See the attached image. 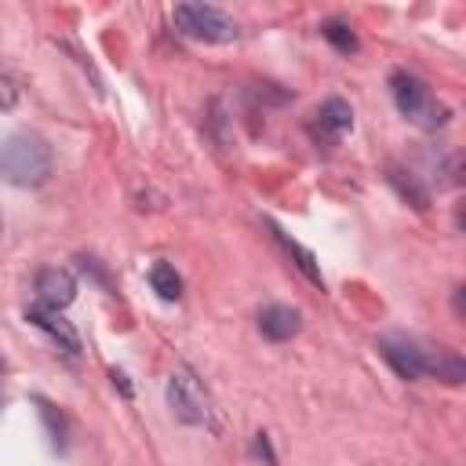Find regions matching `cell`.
<instances>
[{
  "instance_id": "1",
  "label": "cell",
  "mask_w": 466,
  "mask_h": 466,
  "mask_svg": "<svg viewBox=\"0 0 466 466\" xmlns=\"http://www.w3.org/2000/svg\"><path fill=\"white\" fill-rule=\"evenodd\" d=\"M51 164H55L51 146L33 131H15L0 142V178L18 189L44 186L51 175Z\"/></svg>"
},
{
  "instance_id": "2",
  "label": "cell",
  "mask_w": 466,
  "mask_h": 466,
  "mask_svg": "<svg viewBox=\"0 0 466 466\" xmlns=\"http://www.w3.org/2000/svg\"><path fill=\"white\" fill-rule=\"evenodd\" d=\"M390 91H393V102H397L400 116L411 120V124L422 127V131H437V127H444V124L451 120V109H448L419 76H411V73H404V69H397V73L390 76Z\"/></svg>"
},
{
  "instance_id": "3",
  "label": "cell",
  "mask_w": 466,
  "mask_h": 466,
  "mask_svg": "<svg viewBox=\"0 0 466 466\" xmlns=\"http://www.w3.org/2000/svg\"><path fill=\"white\" fill-rule=\"evenodd\" d=\"M171 22H175V29L182 36L200 40V44H229V40L240 36L237 22L226 11L211 7V4H175L171 7Z\"/></svg>"
},
{
  "instance_id": "4",
  "label": "cell",
  "mask_w": 466,
  "mask_h": 466,
  "mask_svg": "<svg viewBox=\"0 0 466 466\" xmlns=\"http://www.w3.org/2000/svg\"><path fill=\"white\" fill-rule=\"evenodd\" d=\"M167 408L186 426H211V400L189 368H175L167 379Z\"/></svg>"
},
{
  "instance_id": "5",
  "label": "cell",
  "mask_w": 466,
  "mask_h": 466,
  "mask_svg": "<svg viewBox=\"0 0 466 466\" xmlns=\"http://www.w3.org/2000/svg\"><path fill=\"white\" fill-rule=\"evenodd\" d=\"M375 350L382 353V360L400 375V379H422L426 375V346H419L415 339L404 335H382L375 342Z\"/></svg>"
},
{
  "instance_id": "6",
  "label": "cell",
  "mask_w": 466,
  "mask_h": 466,
  "mask_svg": "<svg viewBox=\"0 0 466 466\" xmlns=\"http://www.w3.org/2000/svg\"><path fill=\"white\" fill-rule=\"evenodd\" d=\"M36 306H44V309H51V313H58V309H66L73 299H76V280H73V273L69 269H58V266H47V269H40L36 273Z\"/></svg>"
},
{
  "instance_id": "7",
  "label": "cell",
  "mask_w": 466,
  "mask_h": 466,
  "mask_svg": "<svg viewBox=\"0 0 466 466\" xmlns=\"http://www.w3.org/2000/svg\"><path fill=\"white\" fill-rule=\"evenodd\" d=\"M25 320L36 324L40 331H47L51 342H55L66 357H80V335H76V328H73L69 320H62L58 313H51V309H44V306H29V309H25Z\"/></svg>"
},
{
  "instance_id": "8",
  "label": "cell",
  "mask_w": 466,
  "mask_h": 466,
  "mask_svg": "<svg viewBox=\"0 0 466 466\" xmlns=\"http://www.w3.org/2000/svg\"><path fill=\"white\" fill-rule=\"evenodd\" d=\"M258 331H262V339H269V342H288V339H295V335L302 331V313L291 309V306L273 302V306H266V309L258 313Z\"/></svg>"
},
{
  "instance_id": "9",
  "label": "cell",
  "mask_w": 466,
  "mask_h": 466,
  "mask_svg": "<svg viewBox=\"0 0 466 466\" xmlns=\"http://www.w3.org/2000/svg\"><path fill=\"white\" fill-rule=\"evenodd\" d=\"M350 127H353V109H350L342 98H324L320 109H317V131H320L328 142H339Z\"/></svg>"
},
{
  "instance_id": "10",
  "label": "cell",
  "mask_w": 466,
  "mask_h": 466,
  "mask_svg": "<svg viewBox=\"0 0 466 466\" xmlns=\"http://www.w3.org/2000/svg\"><path fill=\"white\" fill-rule=\"evenodd\" d=\"M426 375H433V379H441L448 386H459L466 379V364H462L459 353L437 346V350H426Z\"/></svg>"
},
{
  "instance_id": "11",
  "label": "cell",
  "mask_w": 466,
  "mask_h": 466,
  "mask_svg": "<svg viewBox=\"0 0 466 466\" xmlns=\"http://www.w3.org/2000/svg\"><path fill=\"white\" fill-rule=\"evenodd\" d=\"M269 229H273V237H277V244H280V248H284V251L295 258V266H299V269H302V273H306V277H309L317 288H324V277H320V266H317L313 251H306L299 240H291V237H288L280 226H273V222H269Z\"/></svg>"
},
{
  "instance_id": "12",
  "label": "cell",
  "mask_w": 466,
  "mask_h": 466,
  "mask_svg": "<svg viewBox=\"0 0 466 466\" xmlns=\"http://www.w3.org/2000/svg\"><path fill=\"white\" fill-rule=\"evenodd\" d=\"M390 182H393V189H397L415 211H426V208H430V193L422 189V182H419L411 171H404V167L393 164V167H390Z\"/></svg>"
},
{
  "instance_id": "13",
  "label": "cell",
  "mask_w": 466,
  "mask_h": 466,
  "mask_svg": "<svg viewBox=\"0 0 466 466\" xmlns=\"http://www.w3.org/2000/svg\"><path fill=\"white\" fill-rule=\"evenodd\" d=\"M149 284H153V291H157L160 299H167V302H175V299L182 295V277L175 273L171 262H157V266L149 269Z\"/></svg>"
},
{
  "instance_id": "14",
  "label": "cell",
  "mask_w": 466,
  "mask_h": 466,
  "mask_svg": "<svg viewBox=\"0 0 466 466\" xmlns=\"http://www.w3.org/2000/svg\"><path fill=\"white\" fill-rule=\"evenodd\" d=\"M320 36H324V40H328L335 51H342V55H353V51L360 47V44H357V33H353V29H350L342 18L324 22V25H320Z\"/></svg>"
},
{
  "instance_id": "15",
  "label": "cell",
  "mask_w": 466,
  "mask_h": 466,
  "mask_svg": "<svg viewBox=\"0 0 466 466\" xmlns=\"http://www.w3.org/2000/svg\"><path fill=\"white\" fill-rule=\"evenodd\" d=\"M36 404H40V415H44V422H47V430H51L55 444H62V433H66V422H62V415H58V411H55V404H47L44 397H36Z\"/></svg>"
},
{
  "instance_id": "16",
  "label": "cell",
  "mask_w": 466,
  "mask_h": 466,
  "mask_svg": "<svg viewBox=\"0 0 466 466\" xmlns=\"http://www.w3.org/2000/svg\"><path fill=\"white\" fill-rule=\"evenodd\" d=\"M15 102H18V84L7 73H0V113L15 109Z\"/></svg>"
},
{
  "instance_id": "17",
  "label": "cell",
  "mask_w": 466,
  "mask_h": 466,
  "mask_svg": "<svg viewBox=\"0 0 466 466\" xmlns=\"http://www.w3.org/2000/svg\"><path fill=\"white\" fill-rule=\"evenodd\" d=\"M109 379H113V386H120V393H124V397H127V400H131V386H127V375H124V371H116V368H113V371H109Z\"/></svg>"
},
{
  "instance_id": "18",
  "label": "cell",
  "mask_w": 466,
  "mask_h": 466,
  "mask_svg": "<svg viewBox=\"0 0 466 466\" xmlns=\"http://www.w3.org/2000/svg\"><path fill=\"white\" fill-rule=\"evenodd\" d=\"M4 371H7V360H4V357H0V375H4Z\"/></svg>"
},
{
  "instance_id": "19",
  "label": "cell",
  "mask_w": 466,
  "mask_h": 466,
  "mask_svg": "<svg viewBox=\"0 0 466 466\" xmlns=\"http://www.w3.org/2000/svg\"><path fill=\"white\" fill-rule=\"evenodd\" d=\"M4 404H7V400H4V393H0V411H4Z\"/></svg>"
},
{
  "instance_id": "20",
  "label": "cell",
  "mask_w": 466,
  "mask_h": 466,
  "mask_svg": "<svg viewBox=\"0 0 466 466\" xmlns=\"http://www.w3.org/2000/svg\"><path fill=\"white\" fill-rule=\"evenodd\" d=\"M0 233H4V222H0Z\"/></svg>"
}]
</instances>
